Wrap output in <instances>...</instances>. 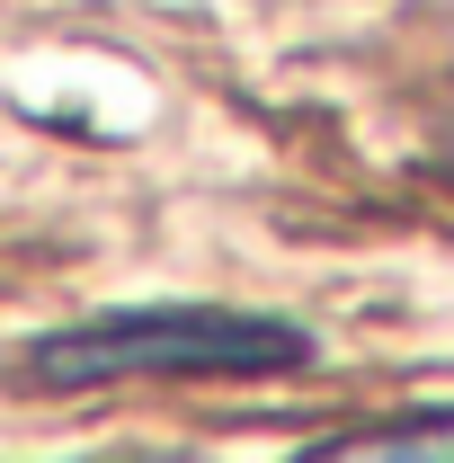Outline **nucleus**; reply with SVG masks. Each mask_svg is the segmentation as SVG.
Masks as SVG:
<instances>
[{"instance_id":"1","label":"nucleus","mask_w":454,"mask_h":463,"mask_svg":"<svg viewBox=\"0 0 454 463\" xmlns=\"http://www.w3.org/2000/svg\"><path fill=\"white\" fill-rule=\"evenodd\" d=\"M321 339L285 312H241V303H143V312H99L45 330L9 356L27 392H90V383H134V374H303Z\"/></svg>"},{"instance_id":"2","label":"nucleus","mask_w":454,"mask_h":463,"mask_svg":"<svg viewBox=\"0 0 454 463\" xmlns=\"http://www.w3.org/2000/svg\"><path fill=\"white\" fill-rule=\"evenodd\" d=\"M321 455H410V463H428V455H454V410H401L393 428H356V437H330Z\"/></svg>"}]
</instances>
